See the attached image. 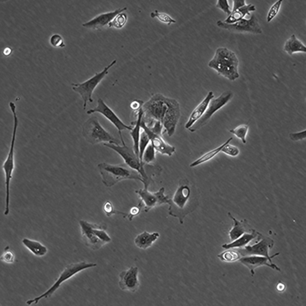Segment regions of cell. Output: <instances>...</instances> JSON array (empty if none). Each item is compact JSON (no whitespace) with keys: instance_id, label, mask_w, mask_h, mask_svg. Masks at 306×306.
<instances>
[{"instance_id":"obj_44","label":"cell","mask_w":306,"mask_h":306,"mask_svg":"<svg viewBox=\"0 0 306 306\" xmlns=\"http://www.w3.org/2000/svg\"><path fill=\"white\" fill-rule=\"evenodd\" d=\"M144 102L140 100H135L130 104V107L134 111H136L141 108Z\"/></svg>"},{"instance_id":"obj_26","label":"cell","mask_w":306,"mask_h":306,"mask_svg":"<svg viewBox=\"0 0 306 306\" xmlns=\"http://www.w3.org/2000/svg\"><path fill=\"white\" fill-rule=\"evenodd\" d=\"M256 10L255 6L251 4H246L231 10L230 14L223 21L226 23H235L244 18L246 15H250L251 12Z\"/></svg>"},{"instance_id":"obj_42","label":"cell","mask_w":306,"mask_h":306,"mask_svg":"<svg viewBox=\"0 0 306 306\" xmlns=\"http://www.w3.org/2000/svg\"><path fill=\"white\" fill-rule=\"evenodd\" d=\"M50 42L51 45L55 47H63L65 46L62 38L58 34L53 35L50 38Z\"/></svg>"},{"instance_id":"obj_27","label":"cell","mask_w":306,"mask_h":306,"mask_svg":"<svg viewBox=\"0 0 306 306\" xmlns=\"http://www.w3.org/2000/svg\"><path fill=\"white\" fill-rule=\"evenodd\" d=\"M283 50L289 55H291L297 52H306V46L296 36L292 34L286 41Z\"/></svg>"},{"instance_id":"obj_43","label":"cell","mask_w":306,"mask_h":306,"mask_svg":"<svg viewBox=\"0 0 306 306\" xmlns=\"http://www.w3.org/2000/svg\"><path fill=\"white\" fill-rule=\"evenodd\" d=\"M306 130L298 132H292L289 134V137L293 141H298L305 139L306 138Z\"/></svg>"},{"instance_id":"obj_23","label":"cell","mask_w":306,"mask_h":306,"mask_svg":"<svg viewBox=\"0 0 306 306\" xmlns=\"http://www.w3.org/2000/svg\"><path fill=\"white\" fill-rule=\"evenodd\" d=\"M158 232L150 233L144 231L138 234L134 240L135 246L138 248L146 250L151 247L159 237Z\"/></svg>"},{"instance_id":"obj_38","label":"cell","mask_w":306,"mask_h":306,"mask_svg":"<svg viewBox=\"0 0 306 306\" xmlns=\"http://www.w3.org/2000/svg\"><path fill=\"white\" fill-rule=\"evenodd\" d=\"M150 16L152 18L156 17L161 21L164 23H168V25H170L171 23H175L176 22L175 20L172 19L168 15L164 13H159L158 10H156L155 12H151Z\"/></svg>"},{"instance_id":"obj_37","label":"cell","mask_w":306,"mask_h":306,"mask_svg":"<svg viewBox=\"0 0 306 306\" xmlns=\"http://www.w3.org/2000/svg\"><path fill=\"white\" fill-rule=\"evenodd\" d=\"M103 209L108 216H110L114 214L121 215L125 217H127L128 216L127 213L115 210L112 203L109 201L104 203L103 206Z\"/></svg>"},{"instance_id":"obj_5","label":"cell","mask_w":306,"mask_h":306,"mask_svg":"<svg viewBox=\"0 0 306 306\" xmlns=\"http://www.w3.org/2000/svg\"><path fill=\"white\" fill-rule=\"evenodd\" d=\"M82 134L85 140L92 145L101 143L118 144L120 143L102 125L96 116L90 117L84 122Z\"/></svg>"},{"instance_id":"obj_7","label":"cell","mask_w":306,"mask_h":306,"mask_svg":"<svg viewBox=\"0 0 306 306\" xmlns=\"http://www.w3.org/2000/svg\"><path fill=\"white\" fill-rule=\"evenodd\" d=\"M95 263L81 261L69 264L66 266L60 273L53 285L43 293L33 299L31 301L37 304L41 299L50 297L64 282L79 272L97 266Z\"/></svg>"},{"instance_id":"obj_1","label":"cell","mask_w":306,"mask_h":306,"mask_svg":"<svg viewBox=\"0 0 306 306\" xmlns=\"http://www.w3.org/2000/svg\"><path fill=\"white\" fill-rule=\"evenodd\" d=\"M199 204L197 192L192 191L188 184L181 182L170 199L168 214L182 224L185 217L193 212Z\"/></svg>"},{"instance_id":"obj_32","label":"cell","mask_w":306,"mask_h":306,"mask_svg":"<svg viewBox=\"0 0 306 306\" xmlns=\"http://www.w3.org/2000/svg\"><path fill=\"white\" fill-rule=\"evenodd\" d=\"M156 152L150 142L143 153L141 163L144 165H150L154 162L156 159Z\"/></svg>"},{"instance_id":"obj_19","label":"cell","mask_w":306,"mask_h":306,"mask_svg":"<svg viewBox=\"0 0 306 306\" xmlns=\"http://www.w3.org/2000/svg\"><path fill=\"white\" fill-rule=\"evenodd\" d=\"M250 270L252 276L255 274L256 268L265 266L274 270L280 271V268L276 264L271 263L267 257L257 255H248L241 257L238 260Z\"/></svg>"},{"instance_id":"obj_40","label":"cell","mask_w":306,"mask_h":306,"mask_svg":"<svg viewBox=\"0 0 306 306\" xmlns=\"http://www.w3.org/2000/svg\"><path fill=\"white\" fill-rule=\"evenodd\" d=\"M14 255L12 251L9 249L8 246L5 248L4 251L0 257L1 260L7 263H12L14 259Z\"/></svg>"},{"instance_id":"obj_29","label":"cell","mask_w":306,"mask_h":306,"mask_svg":"<svg viewBox=\"0 0 306 306\" xmlns=\"http://www.w3.org/2000/svg\"><path fill=\"white\" fill-rule=\"evenodd\" d=\"M22 242L26 248L37 256H43L47 252V247L38 241L24 238Z\"/></svg>"},{"instance_id":"obj_10","label":"cell","mask_w":306,"mask_h":306,"mask_svg":"<svg viewBox=\"0 0 306 306\" xmlns=\"http://www.w3.org/2000/svg\"><path fill=\"white\" fill-rule=\"evenodd\" d=\"M18 121L15 120L13 128L9 151L3 162L2 168L4 172L6 188L5 203L10 204V185L15 168V147Z\"/></svg>"},{"instance_id":"obj_24","label":"cell","mask_w":306,"mask_h":306,"mask_svg":"<svg viewBox=\"0 0 306 306\" xmlns=\"http://www.w3.org/2000/svg\"><path fill=\"white\" fill-rule=\"evenodd\" d=\"M134 112L136 114V118L135 121L131 122L132 128L130 131V134L132 140V147L139 157V142L142 130L141 123L143 114L142 106L138 110Z\"/></svg>"},{"instance_id":"obj_31","label":"cell","mask_w":306,"mask_h":306,"mask_svg":"<svg viewBox=\"0 0 306 306\" xmlns=\"http://www.w3.org/2000/svg\"><path fill=\"white\" fill-rule=\"evenodd\" d=\"M249 126L248 124L240 125L234 129L229 130L230 133L239 139L244 144L247 142L246 136L248 132Z\"/></svg>"},{"instance_id":"obj_9","label":"cell","mask_w":306,"mask_h":306,"mask_svg":"<svg viewBox=\"0 0 306 306\" xmlns=\"http://www.w3.org/2000/svg\"><path fill=\"white\" fill-rule=\"evenodd\" d=\"M169 98L160 93L153 95L143 103L142 106L143 117L162 123L167 110Z\"/></svg>"},{"instance_id":"obj_41","label":"cell","mask_w":306,"mask_h":306,"mask_svg":"<svg viewBox=\"0 0 306 306\" xmlns=\"http://www.w3.org/2000/svg\"><path fill=\"white\" fill-rule=\"evenodd\" d=\"M143 206L142 202L140 201L137 205L131 208L128 214L127 217L130 221L132 220L134 217L137 216L140 213Z\"/></svg>"},{"instance_id":"obj_8","label":"cell","mask_w":306,"mask_h":306,"mask_svg":"<svg viewBox=\"0 0 306 306\" xmlns=\"http://www.w3.org/2000/svg\"><path fill=\"white\" fill-rule=\"evenodd\" d=\"M119 144H103L104 146L115 152L124 160V162L129 167L138 172L143 179V184L150 183L152 181L146 172L144 164L140 162L139 158L133 147L126 145L125 143Z\"/></svg>"},{"instance_id":"obj_20","label":"cell","mask_w":306,"mask_h":306,"mask_svg":"<svg viewBox=\"0 0 306 306\" xmlns=\"http://www.w3.org/2000/svg\"><path fill=\"white\" fill-rule=\"evenodd\" d=\"M127 9L126 7L113 11L100 14L82 24L84 27L93 29H99L108 24L118 14Z\"/></svg>"},{"instance_id":"obj_16","label":"cell","mask_w":306,"mask_h":306,"mask_svg":"<svg viewBox=\"0 0 306 306\" xmlns=\"http://www.w3.org/2000/svg\"><path fill=\"white\" fill-rule=\"evenodd\" d=\"M180 116L179 103L176 99L169 98L168 109L162 122L164 132L169 136L174 134Z\"/></svg>"},{"instance_id":"obj_4","label":"cell","mask_w":306,"mask_h":306,"mask_svg":"<svg viewBox=\"0 0 306 306\" xmlns=\"http://www.w3.org/2000/svg\"><path fill=\"white\" fill-rule=\"evenodd\" d=\"M79 224L82 239L85 244L91 249L97 250L111 241L106 231V226L81 220Z\"/></svg>"},{"instance_id":"obj_21","label":"cell","mask_w":306,"mask_h":306,"mask_svg":"<svg viewBox=\"0 0 306 306\" xmlns=\"http://www.w3.org/2000/svg\"><path fill=\"white\" fill-rule=\"evenodd\" d=\"M214 97L213 92L209 91L203 99L192 111L185 125L186 129H188L202 117L210 101Z\"/></svg>"},{"instance_id":"obj_13","label":"cell","mask_w":306,"mask_h":306,"mask_svg":"<svg viewBox=\"0 0 306 306\" xmlns=\"http://www.w3.org/2000/svg\"><path fill=\"white\" fill-rule=\"evenodd\" d=\"M95 113L101 114L112 124L118 130L121 142L124 141L122 132L127 130H131L132 128L131 125L125 123L101 98L98 99L97 105L95 107L88 110L86 112L87 114L88 115Z\"/></svg>"},{"instance_id":"obj_30","label":"cell","mask_w":306,"mask_h":306,"mask_svg":"<svg viewBox=\"0 0 306 306\" xmlns=\"http://www.w3.org/2000/svg\"><path fill=\"white\" fill-rule=\"evenodd\" d=\"M240 253L233 249H226L217 255L218 257L222 261L227 263H232L239 260L241 258Z\"/></svg>"},{"instance_id":"obj_33","label":"cell","mask_w":306,"mask_h":306,"mask_svg":"<svg viewBox=\"0 0 306 306\" xmlns=\"http://www.w3.org/2000/svg\"><path fill=\"white\" fill-rule=\"evenodd\" d=\"M150 138L148 135L142 129L138 145L139 157L141 163H141V159L143 153L146 148L150 143Z\"/></svg>"},{"instance_id":"obj_39","label":"cell","mask_w":306,"mask_h":306,"mask_svg":"<svg viewBox=\"0 0 306 306\" xmlns=\"http://www.w3.org/2000/svg\"><path fill=\"white\" fill-rule=\"evenodd\" d=\"M216 7L222 11L227 15L229 16L231 12L230 6L227 0H218L216 2Z\"/></svg>"},{"instance_id":"obj_12","label":"cell","mask_w":306,"mask_h":306,"mask_svg":"<svg viewBox=\"0 0 306 306\" xmlns=\"http://www.w3.org/2000/svg\"><path fill=\"white\" fill-rule=\"evenodd\" d=\"M142 188L135 190V193L140 198L145 212L152 209L164 204L169 203L170 199L165 194V189L163 187L157 191L153 192L148 189V186L143 185Z\"/></svg>"},{"instance_id":"obj_2","label":"cell","mask_w":306,"mask_h":306,"mask_svg":"<svg viewBox=\"0 0 306 306\" xmlns=\"http://www.w3.org/2000/svg\"><path fill=\"white\" fill-rule=\"evenodd\" d=\"M239 63L238 58L234 52L226 47H220L216 49L208 65L219 75L234 81L240 76Z\"/></svg>"},{"instance_id":"obj_17","label":"cell","mask_w":306,"mask_h":306,"mask_svg":"<svg viewBox=\"0 0 306 306\" xmlns=\"http://www.w3.org/2000/svg\"><path fill=\"white\" fill-rule=\"evenodd\" d=\"M139 273V268L136 266H131L121 271L118 275L119 288L132 293L136 292L140 285Z\"/></svg>"},{"instance_id":"obj_28","label":"cell","mask_w":306,"mask_h":306,"mask_svg":"<svg viewBox=\"0 0 306 306\" xmlns=\"http://www.w3.org/2000/svg\"><path fill=\"white\" fill-rule=\"evenodd\" d=\"M233 138L230 137L219 146L204 154L192 162L190 165L191 167H196L212 159L221 151L223 147L227 144L230 143Z\"/></svg>"},{"instance_id":"obj_45","label":"cell","mask_w":306,"mask_h":306,"mask_svg":"<svg viewBox=\"0 0 306 306\" xmlns=\"http://www.w3.org/2000/svg\"><path fill=\"white\" fill-rule=\"evenodd\" d=\"M286 288L285 284L280 281H279L276 285V290L279 292H282L285 290Z\"/></svg>"},{"instance_id":"obj_18","label":"cell","mask_w":306,"mask_h":306,"mask_svg":"<svg viewBox=\"0 0 306 306\" xmlns=\"http://www.w3.org/2000/svg\"><path fill=\"white\" fill-rule=\"evenodd\" d=\"M141 127L148 135L151 144L157 152L169 156H172L175 153V147L166 141L162 136L152 132L146 126L143 119L141 123Z\"/></svg>"},{"instance_id":"obj_36","label":"cell","mask_w":306,"mask_h":306,"mask_svg":"<svg viewBox=\"0 0 306 306\" xmlns=\"http://www.w3.org/2000/svg\"><path fill=\"white\" fill-rule=\"evenodd\" d=\"M221 152L227 155L234 157L239 155L240 150L237 146L229 143L226 144L223 147Z\"/></svg>"},{"instance_id":"obj_22","label":"cell","mask_w":306,"mask_h":306,"mask_svg":"<svg viewBox=\"0 0 306 306\" xmlns=\"http://www.w3.org/2000/svg\"><path fill=\"white\" fill-rule=\"evenodd\" d=\"M227 215L233 222V226L228 232V236L231 241L238 238L244 233L252 230V229L250 228L246 219L238 220L229 212Z\"/></svg>"},{"instance_id":"obj_14","label":"cell","mask_w":306,"mask_h":306,"mask_svg":"<svg viewBox=\"0 0 306 306\" xmlns=\"http://www.w3.org/2000/svg\"><path fill=\"white\" fill-rule=\"evenodd\" d=\"M216 25L219 28L233 32L249 33L260 34L262 33L258 20L254 14H252L249 19L243 18L233 24L224 22L223 21L218 20Z\"/></svg>"},{"instance_id":"obj_34","label":"cell","mask_w":306,"mask_h":306,"mask_svg":"<svg viewBox=\"0 0 306 306\" xmlns=\"http://www.w3.org/2000/svg\"><path fill=\"white\" fill-rule=\"evenodd\" d=\"M127 17L125 13H120L117 15L108 24L109 27H114L119 29L122 28L125 24Z\"/></svg>"},{"instance_id":"obj_15","label":"cell","mask_w":306,"mask_h":306,"mask_svg":"<svg viewBox=\"0 0 306 306\" xmlns=\"http://www.w3.org/2000/svg\"><path fill=\"white\" fill-rule=\"evenodd\" d=\"M256 238V241L253 244H248L242 248L243 254H245V256L254 255L264 256L267 258L273 263L271 259L279 254V253L277 252L271 256L269 255V252L274 244V240L260 233Z\"/></svg>"},{"instance_id":"obj_25","label":"cell","mask_w":306,"mask_h":306,"mask_svg":"<svg viewBox=\"0 0 306 306\" xmlns=\"http://www.w3.org/2000/svg\"><path fill=\"white\" fill-rule=\"evenodd\" d=\"M259 232L252 229L249 232H246L240 237L230 243L224 244L222 245V248L226 249L242 248L248 245L251 241L257 237Z\"/></svg>"},{"instance_id":"obj_35","label":"cell","mask_w":306,"mask_h":306,"mask_svg":"<svg viewBox=\"0 0 306 306\" xmlns=\"http://www.w3.org/2000/svg\"><path fill=\"white\" fill-rule=\"evenodd\" d=\"M282 0H278L275 2L271 7L267 17V21H271L278 14L282 4Z\"/></svg>"},{"instance_id":"obj_46","label":"cell","mask_w":306,"mask_h":306,"mask_svg":"<svg viewBox=\"0 0 306 306\" xmlns=\"http://www.w3.org/2000/svg\"><path fill=\"white\" fill-rule=\"evenodd\" d=\"M11 52V50L9 48H6L4 51V54L6 55H9Z\"/></svg>"},{"instance_id":"obj_3","label":"cell","mask_w":306,"mask_h":306,"mask_svg":"<svg viewBox=\"0 0 306 306\" xmlns=\"http://www.w3.org/2000/svg\"><path fill=\"white\" fill-rule=\"evenodd\" d=\"M97 167L103 184L111 187L124 180H137L142 183V178L137 171L124 162L113 164L105 162L98 164Z\"/></svg>"},{"instance_id":"obj_6","label":"cell","mask_w":306,"mask_h":306,"mask_svg":"<svg viewBox=\"0 0 306 306\" xmlns=\"http://www.w3.org/2000/svg\"><path fill=\"white\" fill-rule=\"evenodd\" d=\"M117 60L113 61L101 71L96 73L93 76L81 83H72V89L80 96L83 101V108L85 110L88 102L93 101L92 95L98 85L108 73L109 70L116 63Z\"/></svg>"},{"instance_id":"obj_11","label":"cell","mask_w":306,"mask_h":306,"mask_svg":"<svg viewBox=\"0 0 306 306\" xmlns=\"http://www.w3.org/2000/svg\"><path fill=\"white\" fill-rule=\"evenodd\" d=\"M233 95L231 91H226L217 97L212 99L203 115L188 130L191 132H194L205 126L217 111L232 99Z\"/></svg>"}]
</instances>
